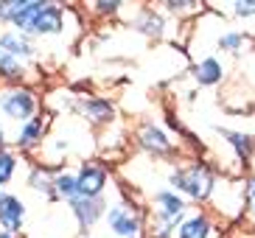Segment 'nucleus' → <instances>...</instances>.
Returning a JSON list of instances; mask_svg holds the SVG:
<instances>
[{
  "label": "nucleus",
  "instance_id": "423d86ee",
  "mask_svg": "<svg viewBox=\"0 0 255 238\" xmlns=\"http://www.w3.org/2000/svg\"><path fill=\"white\" fill-rule=\"evenodd\" d=\"M216 134L227 143V146H230L233 157H236L241 165L253 163V157H255V134H253V132H241V129L216 126Z\"/></svg>",
  "mask_w": 255,
  "mask_h": 238
},
{
  "label": "nucleus",
  "instance_id": "39448f33",
  "mask_svg": "<svg viewBox=\"0 0 255 238\" xmlns=\"http://www.w3.org/2000/svg\"><path fill=\"white\" fill-rule=\"evenodd\" d=\"M107 179H110V174H107L104 165L98 163H84L79 171H76V185H79V196H84V199H101L107 191Z\"/></svg>",
  "mask_w": 255,
  "mask_h": 238
},
{
  "label": "nucleus",
  "instance_id": "bb28decb",
  "mask_svg": "<svg viewBox=\"0 0 255 238\" xmlns=\"http://www.w3.org/2000/svg\"><path fill=\"white\" fill-rule=\"evenodd\" d=\"M0 238H14V236H11V233H0Z\"/></svg>",
  "mask_w": 255,
  "mask_h": 238
},
{
  "label": "nucleus",
  "instance_id": "412c9836",
  "mask_svg": "<svg viewBox=\"0 0 255 238\" xmlns=\"http://www.w3.org/2000/svg\"><path fill=\"white\" fill-rule=\"evenodd\" d=\"M163 6H165V11H171V14H177V17L199 14V11H202V3H196V0H165Z\"/></svg>",
  "mask_w": 255,
  "mask_h": 238
},
{
  "label": "nucleus",
  "instance_id": "cd10ccee",
  "mask_svg": "<svg viewBox=\"0 0 255 238\" xmlns=\"http://www.w3.org/2000/svg\"><path fill=\"white\" fill-rule=\"evenodd\" d=\"M3 196H6V194H3V191H0V199H3Z\"/></svg>",
  "mask_w": 255,
  "mask_h": 238
},
{
  "label": "nucleus",
  "instance_id": "6ab92c4d",
  "mask_svg": "<svg viewBox=\"0 0 255 238\" xmlns=\"http://www.w3.org/2000/svg\"><path fill=\"white\" fill-rule=\"evenodd\" d=\"M25 76V62L11 56L6 48H0V79L3 82H20Z\"/></svg>",
  "mask_w": 255,
  "mask_h": 238
},
{
  "label": "nucleus",
  "instance_id": "4468645a",
  "mask_svg": "<svg viewBox=\"0 0 255 238\" xmlns=\"http://www.w3.org/2000/svg\"><path fill=\"white\" fill-rule=\"evenodd\" d=\"M45 132H48V115H34L31 120L20 123V132H17V146L23 151L34 149V146H42L45 140Z\"/></svg>",
  "mask_w": 255,
  "mask_h": 238
},
{
  "label": "nucleus",
  "instance_id": "f8f14e48",
  "mask_svg": "<svg viewBox=\"0 0 255 238\" xmlns=\"http://www.w3.org/2000/svg\"><path fill=\"white\" fill-rule=\"evenodd\" d=\"M23 222H25L23 199L14 196V194H6L3 199H0V227H3V233L17 236V233L23 230Z\"/></svg>",
  "mask_w": 255,
  "mask_h": 238
},
{
  "label": "nucleus",
  "instance_id": "0eeeda50",
  "mask_svg": "<svg viewBox=\"0 0 255 238\" xmlns=\"http://www.w3.org/2000/svg\"><path fill=\"white\" fill-rule=\"evenodd\" d=\"M107 199L101 196V199H84V196H76L73 202H70V213H73L76 224H79V230L82 233H90V227L98 222L101 216H107Z\"/></svg>",
  "mask_w": 255,
  "mask_h": 238
},
{
  "label": "nucleus",
  "instance_id": "dca6fc26",
  "mask_svg": "<svg viewBox=\"0 0 255 238\" xmlns=\"http://www.w3.org/2000/svg\"><path fill=\"white\" fill-rule=\"evenodd\" d=\"M0 48H6L11 56H17V59H23V62L37 53L31 37L23 34V31H0Z\"/></svg>",
  "mask_w": 255,
  "mask_h": 238
},
{
  "label": "nucleus",
  "instance_id": "a878e982",
  "mask_svg": "<svg viewBox=\"0 0 255 238\" xmlns=\"http://www.w3.org/2000/svg\"><path fill=\"white\" fill-rule=\"evenodd\" d=\"M6 146V132H3V126H0V149Z\"/></svg>",
  "mask_w": 255,
  "mask_h": 238
},
{
  "label": "nucleus",
  "instance_id": "7ed1b4c3",
  "mask_svg": "<svg viewBox=\"0 0 255 238\" xmlns=\"http://www.w3.org/2000/svg\"><path fill=\"white\" fill-rule=\"evenodd\" d=\"M107 230L115 238H143V210L132 199H118L107 208Z\"/></svg>",
  "mask_w": 255,
  "mask_h": 238
},
{
  "label": "nucleus",
  "instance_id": "9d476101",
  "mask_svg": "<svg viewBox=\"0 0 255 238\" xmlns=\"http://www.w3.org/2000/svg\"><path fill=\"white\" fill-rule=\"evenodd\" d=\"M73 110L79 112L82 118H87L90 123H110L113 115H115L110 98H98V96H76Z\"/></svg>",
  "mask_w": 255,
  "mask_h": 238
},
{
  "label": "nucleus",
  "instance_id": "ddd939ff",
  "mask_svg": "<svg viewBox=\"0 0 255 238\" xmlns=\"http://www.w3.org/2000/svg\"><path fill=\"white\" fill-rule=\"evenodd\" d=\"M213 48L222 53H230V56H241V53H247L253 48V34L239 31V28H219Z\"/></svg>",
  "mask_w": 255,
  "mask_h": 238
},
{
  "label": "nucleus",
  "instance_id": "f3484780",
  "mask_svg": "<svg viewBox=\"0 0 255 238\" xmlns=\"http://www.w3.org/2000/svg\"><path fill=\"white\" fill-rule=\"evenodd\" d=\"M132 28L140 31V34H146V37L160 39L165 34V20H163L160 11H154V8H143L140 14L132 20Z\"/></svg>",
  "mask_w": 255,
  "mask_h": 238
},
{
  "label": "nucleus",
  "instance_id": "1a4fd4ad",
  "mask_svg": "<svg viewBox=\"0 0 255 238\" xmlns=\"http://www.w3.org/2000/svg\"><path fill=\"white\" fill-rule=\"evenodd\" d=\"M191 76H194V82L199 84V87H216V84L225 82L227 65L219 59V56L208 53V56H202L199 62H194V67H191Z\"/></svg>",
  "mask_w": 255,
  "mask_h": 238
},
{
  "label": "nucleus",
  "instance_id": "6e6552de",
  "mask_svg": "<svg viewBox=\"0 0 255 238\" xmlns=\"http://www.w3.org/2000/svg\"><path fill=\"white\" fill-rule=\"evenodd\" d=\"M62 28H65V8H62L59 3L45 0L42 11L37 14V20H34V25H31L28 37L31 34H34V37H53V34H59Z\"/></svg>",
  "mask_w": 255,
  "mask_h": 238
},
{
  "label": "nucleus",
  "instance_id": "4be33fe9",
  "mask_svg": "<svg viewBox=\"0 0 255 238\" xmlns=\"http://www.w3.org/2000/svg\"><path fill=\"white\" fill-rule=\"evenodd\" d=\"M17 171V154L8 149H0V185H6Z\"/></svg>",
  "mask_w": 255,
  "mask_h": 238
},
{
  "label": "nucleus",
  "instance_id": "9b49d317",
  "mask_svg": "<svg viewBox=\"0 0 255 238\" xmlns=\"http://www.w3.org/2000/svg\"><path fill=\"white\" fill-rule=\"evenodd\" d=\"M137 146H140L143 151L154 154V157L174 154V143L168 140V134L160 126H154V123H143V126L137 129Z\"/></svg>",
  "mask_w": 255,
  "mask_h": 238
},
{
  "label": "nucleus",
  "instance_id": "f03ea898",
  "mask_svg": "<svg viewBox=\"0 0 255 238\" xmlns=\"http://www.w3.org/2000/svg\"><path fill=\"white\" fill-rule=\"evenodd\" d=\"M151 238H171L182 222L188 219V205L177 191H157L151 196Z\"/></svg>",
  "mask_w": 255,
  "mask_h": 238
},
{
  "label": "nucleus",
  "instance_id": "aec40b11",
  "mask_svg": "<svg viewBox=\"0 0 255 238\" xmlns=\"http://www.w3.org/2000/svg\"><path fill=\"white\" fill-rule=\"evenodd\" d=\"M53 191H56V199H65L70 205V202L79 196V185H76V174L70 171H59L56 177H53Z\"/></svg>",
  "mask_w": 255,
  "mask_h": 238
},
{
  "label": "nucleus",
  "instance_id": "b1692460",
  "mask_svg": "<svg viewBox=\"0 0 255 238\" xmlns=\"http://www.w3.org/2000/svg\"><path fill=\"white\" fill-rule=\"evenodd\" d=\"M227 11L239 20H255V0H236V3H227Z\"/></svg>",
  "mask_w": 255,
  "mask_h": 238
},
{
  "label": "nucleus",
  "instance_id": "5701e85b",
  "mask_svg": "<svg viewBox=\"0 0 255 238\" xmlns=\"http://www.w3.org/2000/svg\"><path fill=\"white\" fill-rule=\"evenodd\" d=\"M244 216L255 224V174L244 177Z\"/></svg>",
  "mask_w": 255,
  "mask_h": 238
},
{
  "label": "nucleus",
  "instance_id": "393cba45",
  "mask_svg": "<svg viewBox=\"0 0 255 238\" xmlns=\"http://www.w3.org/2000/svg\"><path fill=\"white\" fill-rule=\"evenodd\" d=\"M90 6H93V11L101 14V17H115L121 8H124V3H121V0H110V3H107V0H98V3H90Z\"/></svg>",
  "mask_w": 255,
  "mask_h": 238
},
{
  "label": "nucleus",
  "instance_id": "20e7f679",
  "mask_svg": "<svg viewBox=\"0 0 255 238\" xmlns=\"http://www.w3.org/2000/svg\"><path fill=\"white\" fill-rule=\"evenodd\" d=\"M39 110V101H37V93L23 84H8V87L0 90V112L6 118L17 120V123H25L37 115Z\"/></svg>",
  "mask_w": 255,
  "mask_h": 238
},
{
  "label": "nucleus",
  "instance_id": "f257e3e1",
  "mask_svg": "<svg viewBox=\"0 0 255 238\" xmlns=\"http://www.w3.org/2000/svg\"><path fill=\"white\" fill-rule=\"evenodd\" d=\"M216 174L208 163L202 160H188L182 165H174L168 174V185L182 194V199H194V202H208L216 191Z\"/></svg>",
  "mask_w": 255,
  "mask_h": 238
},
{
  "label": "nucleus",
  "instance_id": "a211bd4d",
  "mask_svg": "<svg viewBox=\"0 0 255 238\" xmlns=\"http://www.w3.org/2000/svg\"><path fill=\"white\" fill-rule=\"evenodd\" d=\"M53 177H56V174H51V168H48V165H34V168H31V174H28L31 191L42 194L45 199H56V191H53Z\"/></svg>",
  "mask_w": 255,
  "mask_h": 238
},
{
  "label": "nucleus",
  "instance_id": "2eb2a0df",
  "mask_svg": "<svg viewBox=\"0 0 255 238\" xmlns=\"http://www.w3.org/2000/svg\"><path fill=\"white\" fill-rule=\"evenodd\" d=\"M213 236V219L205 210H196L177 227V238H210Z\"/></svg>",
  "mask_w": 255,
  "mask_h": 238
}]
</instances>
